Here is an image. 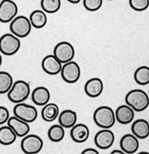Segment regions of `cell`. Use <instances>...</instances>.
Here are the masks:
<instances>
[{"label": "cell", "instance_id": "cell-1", "mask_svg": "<svg viewBox=\"0 0 149 154\" xmlns=\"http://www.w3.org/2000/svg\"><path fill=\"white\" fill-rule=\"evenodd\" d=\"M125 102L132 108L135 112H141L149 106V96L144 90L134 89L126 93Z\"/></svg>", "mask_w": 149, "mask_h": 154}, {"label": "cell", "instance_id": "cell-2", "mask_svg": "<svg viewBox=\"0 0 149 154\" xmlns=\"http://www.w3.org/2000/svg\"><path fill=\"white\" fill-rule=\"evenodd\" d=\"M93 118L96 126L102 129H111L116 122L114 111L108 106H100L96 108Z\"/></svg>", "mask_w": 149, "mask_h": 154}, {"label": "cell", "instance_id": "cell-3", "mask_svg": "<svg viewBox=\"0 0 149 154\" xmlns=\"http://www.w3.org/2000/svg\"><path fill=\"white\" fill-rule=\"evenodd\" d=\"M7 94L8 99L13 103L18 104L23 102L30 95L29 84L22 80H18L14 82L11 88Z\"/></svg>", "mask_w": 149, "mask_h": 154}, {"label": "cell", "instance_id": "cell-4", "mask_svg": "<svg viewBox=\"0 0 149 154\" xmlns=\"http://www.w3.org/2000/svg\"><path fill=\"white\" fill-rule=\"evenodd\" d=\"M32 27L29 19L27 17L20 15L15 17L11 21L9 28L11 33L19 38H23L30 34Z\"/></svg>", "mask_w": 149, "mask_h": 154}, {"label": "cell", "instance_id": "cell-5", "mask_svg": "<svg viewBox=\"0 0 149 154\" xmlns=\"http://www.w3.org/2000/svg\"><path fill=\"white\" fill-rule=\"evenodd\" d=\"M21 46L19 38L12 33H5L0 37V52L5 56H13Z\"/></svg>", "mask_w": 149, "mask_h": 154}, {"label": "cell", "instance_id": "cell-6", "mask_svg": "<svg viewBox=\"0 0 149 154\" xmlns=\"http://www.w3.org/2000/svg\"><path fill=\"white\" fill-rule=\"evenodd\" d=\"M14 116L30 123L34 122L38 117V111L36 107L21 102L15 105L13 109Z\"/></svg>", "mask_w": 149, "mask_h": 154}, {"label": "cell", "instance_id": "cell-7", "mask_svg": "<svg viewBox=\"0 0 149 154\" xmlns=\"http://www.w3.org/2000/svg\"><path fill=\"white\" fill-rule=\"evenodd\" d=\"M43 140L36 135H26L23 138L20 143L22 151L25 154H37L42 150Z\"/></svg>", "mask_w": 149, "mask_h": 154}, {"label": "cell", "instance_id": "cell-8", "mask_svg": "<svg viewBox=\"0 0 149 154\" xmlns=\"http://www.w3.org/2000/svg\"><path fill=\"white\" fill-rule=\"evenodd\" d=\"M81 71L79 65L76 62L72 61L63 64L60 75L63 81L67 84H75L81 77Z\"/></svg>", "mask_w": 149, "mask_h": 154}, {"label": "cell", "instance_id": "cell-9", "mask_svg": "<svg viewBox=\"0 0 149 154\" xmlns=\"http://www.w3.org/2000/svg\"><path fill=\"white\" fill-rule=\"evenodd\" d=\"M53 54L62 64H64L73 60L75 51L73 45L69 42H60L54 47Z\"/></svg>", "mask_w": 149, "mask_h": 154}, {"label": "cell", "instance_id": "cell-10", "mask_svg": "<svg viewBox=\"0 0 149 154\" xmlns=\"http://www.w3.org/2000/svg\"><path fill=\"white\" fill-rule=\"evenodd\" d=\"M18 13V7L12 0H2L0 2V22L10 23Z\"/></svg>", "mask_w": 149, "mask_h": 154}, {"label": "cell", "instance_id": "cell-11", "mask_svg": "<svg viewBox=\"0 0 149 154\" xmlns=\"http://www.w3.org/2000/svg\"><path fill=\"white\" fill-rule=\"evenodd\" d=\"M114 138V134L110 129H102L95 135L94 143L98 148L107 150L113 145Z\"/></svg>", "mask_w": 149, "mask_h": 154}, {"label": "cell", "instance_id": "cell-12", "mask_svg": "<svg viewBox=\"0 0 149 154\" xmlns=\"http://www.w3.org/2000/svg\"><path fill=\"white\" fill-rule=\"evenodd\" d=\"M63 64L56 58L54 54L47 55L42 62V68L44 72L50 75H57L60 73Z\"/></svg>", "mask_w": 149, "mask_h": 154}, {"label": "cell", "instance_id": "cell-13", "mask_svg": "<svg viewBox=\"0 0 149 154\" xmlns=\"http://www.w3.org/2000/svg\"><path fill=\"white\" fill-rule=\"evenodd\" d=\"M120 150L126 154H133L139 147L138 139L132 134H126L120 141Z\"/></svg>", "mask_w": 149, "mask_h": 154}, {"label": "cell", "instance_id": "cell-14", "mask_svg": "<svg viewBox=\"0 0 149 154\" xmlns=\"http://www.w3.org/2000/svg\"><path fill=\"white\" fill-rule=\"evenodd\" d=\"M116 121L122 125H127L132 123L135 117V111L129 105H120L116 109L115 112Z\"/></svg>", "mask_w": 149, "mask_h": 154}, {"label": "cell", "instance_id": "cell-15", "mask_svg": "<svg viewBox=\"0 0 149 154\" xmlns=\"http://www.w3.org/2000/svg\"><path fill=\"white\" fill-rule=\"evenodd\" d=\"M8 126H10L12 130L15 132L17 137L23 138L26 135H28L30 131L29 125L28 123L17 118L15 116L9 117L7 122Z\"/></svg>", "mask_w": 149, "mask_h": 154}, {"label": "cell", "instance_id": "cell-16", "mask_svg": "<svg viewBox=\"0 0 149 154\" xmlns=\"http://www.w3.org/2000/svg\"><path fill=\"white\" fill-rule=\"evenodd\" d=\"M103 89V82L99 78H90L84 85V92L90 98L99 97L102 93Z\"/></svg>", "mask_w": 149, "mask_h": 154}, {"label": "cell", "instance_id": "cell-17", "mask_svg": "<svg viewBox=\"0 0 149 154\" xmlns=\"http://www.w3.org/2000/svg\"><path fill=\"white\" fill-rule=\"evenodd\" d=\"M70 136L72 141L81 144L87 141L90 136V130L87 125L83 123H76L71 128Z\"/></svg>", "mask_w": 149, "mask_h": 154}, {"label": "cell", "instance_id": "cell-18", "mask_svg": "<svg viewBox=\"0 0 149 154\" xmlns=\"http://www.w3.org/2000/svg\"><path fill=\"white\" fill-rule=\"evenodd\" d=\"M32 101L38 106H45L51 99L49 90L45 87H37L33 90L31 94Z\"/></svg>", "mask_w": 149, "mask_h": 154}, {"label": "cell", "instance_id": "cell-19", "mask_svg": "<svg viewBox=\"0 0 149 154\" xmlns=\"http://www.w3.org/2000/svg\"><path fill=\"white\" fill-rule=\"evenodd\" d=\"M132 135L138 139H145L149 136V123L144 119H138L131 126Z\"/></svg>", "mask_w": 149, "mask_h": 154}, {"label": "cell", "instance_id": "cell-20", "mask_svg": "<svg viewBox=\"0 0 149 154\" xmlns=\"http://www.w3.org/2000/svg\"><path fill=\"white\" fill-rule=\"evenodd\" d=\"M77 114L75 111L66 109L60 113L58 116V122L64 129H71L77 123Z\"/></svg>", "mask_w": 149, "mask_h": 154}, {"label": "cell", "instance_id": "cell-21", "mask_svg": "<svg viewBox=\"0 0 149 154\" xmlns=\"http://www.w3.org/2000/svg\"><path fill=\"white\" fill-rule=\"evenodd\" d=\"M60 114V109L57 104L55 103H48L43 106L42 111H41V115L42 118L45 121L52 122L58 118V116Z\"/></svg>", "mask_w": 149, "mask_h": 154}, {"label": "cell", "instance_id": "cell-22", "mask_svg": "<svg viewBox=\"0 0 149 154\" xmlns=\"http://www.w3.org/2000/svg\"><path fill=\"white\" fill-rule=\"evenodd\" d=\"M32 26L36 29H42L45 26L48 21L46 13L42 10H35L29 15Z\"/></svg>", "mask_w": 149, "mask_h": 154}, {"label": "cell", "instance_id": "cell-23", "mask_svg": "<svg viewBox=\"0 0 149 154\" xmlns=\"http://www.w3.org/2000/svg\"><path fill=\"white\" fill-rule=\"evenodd\" d=\"M17 135L10 126H3L0 127V144L8 146L14 144L16 141Z\"/></svg>", "mask_w": 149, "mask_h": 154}, {"label": "cell", "instance_id": "cell-24", "mask_svg": "<svg viewBox=\"0 0 149 154\" xmlns=\"http://www.w3.org/2000/svg\"><path fill=\"white\" fill-rule=\"evenodd\" d=\"M134 80L138 85L145 86L149 84V67L142 66L138 67L134 72Z\"/></svg>", "mask_w": 149, "mask_h": 154}, {"label": "cell", "instance_id": "cell-25", "mask_svg": "<svg viewBox=\"0 0 149 154\" xmlns=\"http://www.w3.org/2000/svg\"><path fill=\"white\" fill-rule=\"evenodd\" d=\"M48 136L50 141L52 142H60L65 137L64 128L60 124L53 125L48 129Z\"/></svg>", "mask_w": 149, "mask_h": 154}, {"label": "cell", "instance_id": "cell-26", "mask_svg": "<svg viewBox=\"0 0 149 154\" xmlns=\"http://www.w3.org/2000/svg\"><path fill=\"white\" fill-rule=\"evenodd\" d=\"M14 84L13 78L7 72H0V94L8 93Z\"/></svg>", "mask_w": 149, "mask_h": 154}, {"label": "cell", "instance_id": "cell-27", "mask_svg": "<svg viewBox=\"0 0 149 154\" xmlns=\"http://www.w3.org/2000/svg\"><path fill=\"white\" fill-rule=\"evenodd\" d=\"M42 11L48 14L57 13L61 7L60 0H41Z\"/></svg>", "mask_w": 149, "mask_h": 154}, {"label": "cell", "instance_id": "cell-28", "mask_svg": "<svg viewBox=\"0 0 149 154\" xmlns=\"http://www.w3.org/2000/svg\"><path fill=\"white\" fill-rule=\"evenodd\" d=\"M129 5L135 11H144L149 7V0H129Z\"/></svg>", "mask_w": 149, "mask_h": 154}, {"label": "cell", "instance_id": "cell-29", "mask_svg": "<svg viewBox=\"0 0 149 154\" xmlns=\"http://www.w3.org/2000/svg\"><path fill=\"white\" fill-rule=\"evenodd\" d=\"M102 2V0H83L84 7L89 11H96L100 9Z\"/></svg>", "mask_w": 149, "mask_h": 154}, {"label": "cell", "instance_id": "cell-30", "mask_svg": "<svg viewBox=\"0 0 149 154\" xmlns=\"http://www.w3.org/2000/svg\"><path fill=\"white\" fill-rule=\"evenodd\" d=\"M10 117L9 111L4 106H0V125L6 123Z\"/></svg>", "mask_w": 149, "mask_h": 154}, {"label": "cell", "instance_id": "cell-31", "mask_svg": "<svg viewBox=\"0 0 149 154\" xmlns=\"http://www.w3.org/2000/svg\"><path fill=\"white\" fill-rule=\"evenodd\" d=\"M81 154H99V153L94 148H87L83 150Z\"/></svg>", "mask_w": 149, "mask_h": 154}, {"label": "cell", "instance_id": "cell-32", "mask_svg": "<svg viewBox=\"0 0 149 154\" xmlns=\"http://www.w3.org/2000/svg\"><path fill=\"white\" fill-rule=\"evenodd\" d=\"M110 154H126V153H125L124 152L122 151L121 150H112V152H111Z\"/></svg>", "mask_w": 149, "mask_h": 154}, {"label": "cell", "instance_id": "cell-33", "mask_svg": "<svg viewBox=\"0 0 149 154\" xmlns=\"http://www.w3.org/2000/svg\"><path fill=\"white\" fill-rule=\"evenodd\" d=\"M67 1L72 4H78L81 0H67Z\"/></svg>", "mask_w": 149, "mask_h": 154}, {"label": "cell", "instance_id": "cell-34", "mask_svg": "<svg viewBox=\"0 0 149 154\" xmlns=\"http://www.w3.org/2000/svg\"><path fill=\"white\" fill-rule=\"evenodd\" d=\"M137 154H149L148 152H146V151H142V152H139Z\"/></svg>", "mask_w": 149, "mask_h": 154}, {"label": "cell", "instance_id": "cell-35", "mask_svg": "<svg viewBox=\"0 0 149 154\" xmlns=\"http://www.w3.org/2000/svg\"><path fill=\"white\" fill-rule=\"evenodd\" d=\"M2 64V57L1 54H0V67H1Z\"/></svg>", "mask_w": 149, "mask_h": 154}, {"label": "cell", "instance_id": "cell-36", "mask_svg": "<svg viewBox=\"0 0 149 154\" xmlns=\"http://www.w3.org/2000/svg\"><path fill=\"white\" fill-rule=\"evenodd\" d=\"M108 1H112V0H108Z\"/></svg>", "mask_w": 149, "mask_h": 154}, {"label": "cell", "instance_id": "cell-37", "mask_svg": "<svg viewBox=\"0 0 149 154\" xmlns=\"http://www.w3.org/2000/svg\"><path fill=\"white\" fill-rule=\"evenodd\" d=\"M148 96H149V91H148Z\"/></svg>", "mask_w": 149, "mask_h": 154}, {"label": "cell", "instance_id": "cell-38", "mask_svg": "<svg viewBox=\"0 0 149 154\" xmlns=\"http://www.w3.org/2000/svg\"><path fill=\"white\" fill-rule=\"evenodd\" d=\"M0 2H1V0H0Z\"/></svg>", "mask_w": 149, "mask_h": 154}, {"label": "cell", "instance_id": "cell-39", "mask_svg": "<svg viewBox=\"0 0 149 154\" xmlns=\"http://www.w3.org/2000/svg\"><path fill=\"white\" fill-rule=\"evenodd\" d=\"M148 123H149V120H148Z\"/></svg>", "mask_w": 149, "mask_h": 154}]
</instances>
